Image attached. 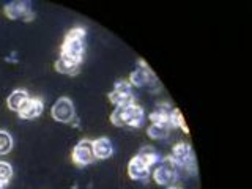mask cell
<instances>
[{"instance_id":"cell-15","label":"cell","mask_w":252,"mask_h":189,"mask_svg":"<svg viewBox=\"0 0 252 189\" xmlns=\"http://www.w3.org/2000/svg\"><path fill=\"white\" fill-rule=\"evenodd\" d=\"M172 109L173 107H170L169 104H158L153 109V112L150 114V122L158 123V125H169Z\"/></svg>"},{"instance_id":"cell-11","label":"cell","mask_w":252,"mask_h":189,"mask_svg":"<svg viewBox=\"0 0 252 189\" xmlns=\"http://www.w3.org/2000/svg\"><path fill=\"white\" fill-rule=\"evenodd\" d=\"M44 110V104L39 98H29V101L24 104V107L19 110V117L22 120H33V118H38L43 114Z\"/></svg>"},{"instance_id":"cell-9","label":"cell","mask_w":252,"mask_h":189,"mask_svg":"<svg viewBox=\"0 0 252 189\" xmlns=\"http://www.w3.org/2000/svg\"><path fill=\"white\" fill-rule=\"evenodd\" d=\"M156 81V77L153 74V71L147 66V63L144 60L139 62L137 68L132 71L129 76V84L134 87H147L152 85Z\"/></svg>"},{"instance_id":"cell-19","label":"cell","mask_w":252,"mask_h":189,"mask_svg":"<svg viewBox=\"0 0 252 189\" xmlns=\"http://www.w3.org/2000/svg\"><path fill=\"white\" fill-rule=\"evenodd\" d=\"M13 148V137L8 131H0V155H6Z\"/></svg>"},{"instance_id":"cell-5","label":"cell","mask_w":252,"mask_h":189,"mask_svg":"<svg viewBox=\"0 0 252 189\" xmlns=\"http://www.w3.org/2000/svg\"><path fill=\"white\" fill-rule=\"evenodd\" d=\"M109 99L117 107L134 104V99L136 98H134L132 85L129 84V81H118L114 87V90L109 93Z\"/></svg>"},{"instance_id":"cell-12","label":"cell","mask_w":252,"mask_h":189,"mask_svg":"<svg viewBox=\"0 0 252 189\" xmlns=\"http://www.w3.org/2000/svg\"><path fill=\"white\" fill-rule=\"evenodd\" d=\"M114 153V147L112 142H110L107 137H101L93 140V155L94 159H107Z\"/></svg>"},{"instance_id":"cell-20","label":"cell","mask_w":252,"mask_h":189,"mask_svg":"<svg viewBox=\"0 0 252 189\" xmlns=\"http://www.w3.org/2000/svg\"><path fill=\"white\" fill-rule=\"evenodd\" d=\"M13 177V167L5 161H0V185L6 186Z\"/></svg>"},{"instance_id":"cell-7","label":"cell","mask_w":252,"mask_h":189,"mask_svg":"<svg viewBox=\"0 0 252 189\" xmlns=\"http://www.w3.org/2000/svg\"><path fill=\"white\" fill-rule=\"evenodd\" d=\"M3 11L6 18L10 19H22V21H32L35 18L33 11H32V3L29 0H21V2H11L6 3Z\"/></svg>"},{"instance_id":"cell-21","label":"cell","mask_w":252,"mask_h":189,"mask_svg":"<svg viewBox=\"0 0 252 189\" xmlns=\"http://www.w3.org/2000/svg\"><path fill=\"white\" fill-rule=\"evenodd\" d=\"M167 189H181V188H177V186H169Z\"/></svg>"},{"instance_id":"cell-22","label":"cell","mask_w":252,"mask_h":189,"mask_svg":"<svg viewBox=\"0 0 252 189\" xmlns=\"http://www.w3.org/2000/svg\"><path fill=\"white\" fill-rule=\"evenodd\" d=\"M3 188H5V186H3V185H0V189H3Z\"/></svg>"},{"instance_id":"cell-16","label":"cell","mask_w":252,"mask_h":189,"mask_svg":"<svg viewBox=\"0 0 252 189\" xmlns=\"http://www.w3.org/2000/svg\"><path fill=\"white\" fill-rule=\"evenodd\" d=\"M170 126L169 125H158V123H152L147 128V134L152 139H165V137H169V134H170Z\"/></svg>"},{"instance_id":"cell-18","label":"cell","mask_w":252,"mask_h":189,"mask_svg":"<svg viewBox=\"0 0 252 189\" xmlns=\"http://www.w3.org/2000/svg\"><path fill=\"white\" fill-rule=\"evenodd\" d=\"M169 126L170 128H180L183 132H189V128L186 126V122H185V118L183 115H181V112L178 109H172V112H170V118H169Z\"/></svg>"},{"instance_id":"cell-6","label":"cell","mask_w":252,"mask_h":189,"mask_svg":"<svg viewBox=\"0 0 252 189\" xmlns=\"http://www.w3.org/2000/svg\"><path fill=\"white\" fill-rule=\"evenodd\" d=\"M76 117V109L73 101L69 98H59L55 101V104L52 106V118L55 122L60 123H69L73 122Z\"/></svg>"},{"instance_id":"cell-13","label":"cell","mask_w":252,"mask_h":189,"mask_svg":"<svg viewBox=\"0 0 252 189\" xmlns=\"http://www.w3.org/2000/svg\"><path fill=\"white\" fill-rule=\"evenodd\" d=\"M81 69V63L73 62L69 59L60 57L57 62H55V71L60 74H66V76H76Z\"/></svg>"},{"instance_id":"cell-17","label":"cell","mask_w":252,"mask_h":189,"mask_svg":"<svg viewBox=\"0 0 252 189\" xmlns=\"http://www.w3.org/2000/svg\"><path fill=\"white\" fill-rule=\"evenodd\" d=\"M137 156L140 158V159H144L148 165H153L159 162V155H158V152L153 148V147H144V148H140V152L137 153Z\"/></svg>"},{"instance_id":"cell-4","label":"cell","mask_w":252,"mask_h":189,"mask_svg":"<svg viewBox=\"0 0 252 189\" xmlns=\"http://www.w3.org/2000/svg\"><path fill=\"white\" fill-rule=\"evenodd\" d=\"M170 158L175 161L181 169H186L189 172H195V156L192 152V147L186 142H178L172 147Z\"/></svg>"},{"instance_id":"cell-8","label":"cell","mask_w":252,"mask_h":189,"mask_svg":"<svg viewBox=\"0 0 252 189\" xmlns=\"http://www.w3.org/2000/svg\"><path fill=\"white\" fill-rule=\"evenodd\" d=\"M73 161L77 164L79 167H84V165H89L94 161V155H93V140L89 139H82L73 150Z\"/></svg>"},{"instance_id":"cell-2","label":"cell","mask_w":252,"mask_h":189,"mask_svg":"<svg viewBox=\"0 0 252 189\" xmlns=\"http://www.w3.org/2000/svg\"><path fill=\"white\" fill-rule=\"evenodd\" d=\"M145 112L140 106H137L136 102L128 106H120L117 107L112 115H110V122L115 126H129V128H139V126L144 123Z\"/></svg>"},{"instance_id":"cell-1","label":"cell","mask_w":252,"mask_h":189,"mask_svg":"<svg viewBox=\"0 0 252 189\" xmlns=\"http://www.w3.org/2000/svg\"><path fill=\"white\" fill-rule=\"evenodd\" d=\"M85 35H87V30L84 27L71 29L66 33L65 39H63L60 57L82 63L84 54H85Z\"/></svg>"},{"instance_id":"cell-14","label":"cell","mask_w":252,"mask_h":189,"mask_svg":"<svg viewBox=\"0 0 252 189\" xmlns=\"http://www.w3.org/2000/svg\"><path fill=\"white\" fill-rule=\"evenodd\" d=\"M29 93L26 90H14L10 96L6 99V104L10 110H14V112H19V110L24 107V104L29 101Z\"/></svg>"},{"instance_id":"cell-3","label":"cell","mask_w":252,"mask_h":189,"mask_svg":"<svg viewBox=\"0 0 252 189\" xmlns=\"http://www.w3.org/2000/svg\"><path fill=\"white\" fill-rule=\"evenodd\" d=\"M180 169L181 167L170 156L161 158L159 165H156L153 170V180L159 186H172L178 180Z\"/></svg>"},{"instance_id":"cell-10","label":"cell","mask_w":252,"mask_h":189,"mask_svg":"<svg viewBox=\"0 0 252 189\" xmlns=\"http://www.w3.org/2000/svg\"><path fill=\"white\" fill-rule=\"evenodd\" d=\"M128 175L131 177V180L147 181L150 175H152V165H148L144 159H140L136 155L128 164Z\"/></svg>"}]
</instances>
